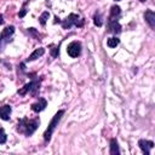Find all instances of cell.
I'll list each match as a JSON object with an SVG mask.
<instances>
[{
	"mask_svg": "<svg viewBox=\"0 0 155 155\" xmlns=\"http://www.w3.org/2000/svg\"><path fill=\"white\" fill-rule=\"evenodd\" d=\"M67 53L71 58H78L81 54V44H80V41H71L67 46Z\"/></svg>",
	"mask_w": 155,
	"mask_h": 155,
	"instance_id": "5b68a950",
	"label": "cell"
},
{
	"mask_svg": "<svg viewBox=\"0 0 155 155\" xmlns=\"http://www.w3.org/2000/svg\"><path fill=\"white\" fill-rule=\"evenodd\" d=\"M138 145H139V148H140V150H142V153L144 155H149L150 150L155 147L154 142L153 140H148V139H139L138 140Z\"/></svg>",
	"mask_w": 155,
	"mask_h": 155,
	"instance_id": "8992f818",
	"label": "cell"
},
{
	"mask_svg": "<svg viewBox=\"0 0 155 155\" xmlns=\"http://www.w3.org/2000/svg\"><path fill=\"white\" fill-rule=\"evenodd\" d=\"M120 15H121V8H120V6L113 5V6L110 7V13H109L108 19H109V21H117V18L120 17Z\"/></svg>",
	"mask_w": 155,
	"mask_h": 155,
	"instance_id": "30bf717a",
	"label": "cell"
},
{
	"mask_svg": "<svg viewBox=\"0 0 155 155\" xmlns=\"http://www.w3.org/2000/svg\"><path fill=\"white\" fill-rule=\"evenodd\" d=\"M63 115H64V110H58V111L54 114V116L52 117V120L50 121V124H48L46 131L44 132V140H45L46 143L51 140V136H52L53 131L56 130V127L58 126V124H59V121H61V119H62Z\"/></svg>",
	"mask_w": 155,
	"mask_h": 155,
	"instance_id": "7a4b0ae2",
	"label": "cell"
},
{
	"mask_svg": "<svg viewBox=\"0 0 155 155\" xmlns=\"http://www.w3.org/2000/svg\"><path fill=\"white\" fill-rule=\"evenodd\" d=\"M48 17H50L48 11H44V12L41 13V16L39 17V22H40V24H41V25H45L46 22H47V19H48Z\"/></svg>",
	"mask_w": 155,
	"mask_h": 155,
	"instance_id": "e0dca14e",
	"label": "cell"
},
{
	"mask_svg": "<svg viewBox=\"0 0 155 155\" xmlns=\"http://www.w3.org/2000/svg\"><path fill=\"white\" fill-rule=\"evenodd\" d=\"M52 47H53V48H51V54H52L53 58H56V57H58V54H59V45H58V46H53V45H52Z\"/></svg>",
	"mask_w": 155,
	"mask_h": 155,
	"instance_id": "ac0fdd59",
	"label": "cell"
},
{
	"mask_svg": "<svg viewBox=\"0 0 155 155\" xmlns=\"http://www.w3.org/2000/svg\"><path fill=\"white\" fill-rule=\"evenodd\" d=\"M144 19L151 27V29L155 31V12L151 10H147L144 12Z\"/></svg>",
	"mask_w": 155,
	"mask_h": 155,
	"instance_id": "9c48e42d",
	"label": "cell"
},
{
	"mask_svg": "<svg viewBox=\"0 0 155 155\" xmlns=\"http://www.w3.org/2000/svg\"><path fill=\"white\" fill-rule=\"evenodd\" d=\"M45 53V48L44 47H39V48H35L30 54H29V57L27 58V62H33V61H35V59H38L39 57H41L42 54Z\"/></svg>",
	"mask_w": 155,
	"mask_h": 155,
	"instance_id": "4fadbf2b",
	"label": "cell"
},
{
	"mask_svg": "<svg viewBox=\"0 0 155 155\" xmlns=\"http://www.w3.org/2000/svg\"><path fill=\"white\" fill-rule=\"evenodd\" d=\"M40 125V120L39 119H28V117H23L18 121L17 125V132L18 133H23L27 137H30L36 128Z\"/></svg>",
	"mask_w": 155,
	"mask_h": 155,
	"instance_id": "6da1fadb",
	"label": "cell"
},
{
	"mask_svg": "<svg viewBox=\"0 0 155 155\" xmlns=\"http://www.w3.org/2000/svg\"><path fill=\"white\" fill-rule=\"evenodd\" d=\"M120 44V39L117 38V36H111V38H109L108 40H107V45L109 46V47H116L117 45Z\"/></svg>",
	"mask_w": 155,
	"mask_h": 155,
	"instance_id": "2e32d148",
	"label": "cell"
},
{
	"mask_svg": "<svg viewBox=\"0 0 155 155\" xmlns=\"http://www.w3.org/2000/svg\"><path fill=\"white\" fill-rule=\"evenodd\" d=\"M0 133H1V136H0V144H5V142H6V133H5V130L4 128H1L0 130Z\"/></svg>",
	"mask_w": 155,
	"mask_h": 155,
	"instance_id": "d6986e66",
	"label": "cell"
},
{
	"mask_svg": "<svg viewBox=\"0 0 155 155\" xmlns=\"http://www.w3.org/2000/svg\"><path fill=\"white\" fill-rule=\"evenodd\" d=\"M139 1H140V2H145L147 0H139Z\"/></svg>",
	"mask_w": 155,
	"mask_h": 155,
	"instance_id": "44dd1931",
	"label": "cell"
},
{
	"mask_svg": "<svg viewBox=\"0 0 155 155\" xmlns=\"http://www.w3.org/2000/svg\"><path fill=\"white\" fill-rule=\"evenodd\" d=\"M25 13H27V8H25V7H23V8L18 12V17H19V18H22V17H24V16H25Z\"/></svg>",
	"mask_w": 155,
	"mask_h": 155,
	"instance_id": "ffe728a7",
	"label": "cell"
},
{
	"mask_svg": "<svg viewBox=\"0 0 155 155\" xmlns=\"http://www.w3.org/2000/svg\"><path fill=\"white\" fill-rule=\"evenodd\" d=\"M93 23H94V25H96V27H102V25H103L102 15H101V12H99V11L94 12V15H93Z\"/></svg>",
	"mask_w": 155,
	"mask_h": 155,
	"instance_id": "9a60e30c",
	"label": "cell"
},
{
	"mask_svg": "<svg viewBox=\"0 0 155 155\" xmlns=\"http://www.w3.org/2000/svg\"><path fill=\"white\" fill-rule=\"evenodd\" d=\"M109 153L111 155L120 154V148H119V143H117L116 138H111L110 139V150H109Z\"/></svg>",
	"mask_w": 155,
	"mask_h": 155,
	"instance_id": "5bb4252c",
	"label": "cell"
},
{
	"mask_svg": "<svg viewBox=\"0 0 155 155\" xmlns=\"http://www.w3.org/2000/svg\"><path fill=\"white\" fill-rule=\"evenodd\" d=\"M46 107H47V101H46L45 98H39L38 102H35V103L31 104V110H33L34 113H40V111H42Z\"/></svg>",
	"mask_w": 155,
	"mask_h": 155,
	"instance_id": "ba28073f",
	"label": "cell"
},
{
	"mask_svg": "<svg viewBox=\"0 0 155 155\" xmlns=\"http://www.w3.org/2000/svg\"><path fill=\"white\" fill-rule=\"evenodd\" d=\"M39 88H40V80L33 79L30 82L25 84L22 88H19V90L17 91V93H18L19 96H25V94H28V93H30V94H33V96H36Z\"/></svg>",
	"mask_w": 155,
	"mask_h": 155,
	"instance_id": "3957f363",
	"label": "cell"
},
{
	"mask_svg": "<svg viewBox=\"0 0 155 155\" xmlns=\"http://www.w3.org/2000/svg\"><path fill=\"white\" fill-rule=\"evenodd\" d=\"M107 31L114 35H119L121 33V24L117 21H109L107 23Z\"/></svg>",
	"mask_w": 155,
	"mask_h": 155,
	"instance_id": "52a82bcc",
	"label": "cell"
},
{
	"mask_svg": "<svg viewBox=\"0 0 155 155\" xmlns=\"http://www.w3.org/2000/svg\"><path fill=\"white\" fill-rule=\"evenodd\" d=\"M13 33H15V27L13 25H7V27H5L4 29H2V31H1V42L2 41H5V39H10V36L11 35H13Z\"/></svg>",
	"mask_w": 155,
	"mask_h": 155,
	"instance_id": "7c38bea8",
	"label": "cell"
},
{
	"mask_svg": "<svg viewBox=\"0 0 155 155\" xmlns=\"http://www.w3.org/2000/svg\"><path fill=\"white\" fill-rule=\"evenodd\" d=\"M11 113H12V108H11V105L5 104V105H2L1 109H0V117H1L4 121H7V120H10V115H11Z\"/></svg>",
	"mask_w": 155,
	"mask_h": 155,
	"instance_id": "8fae6325",
	"label": "cell"
},
{
	"mask_svg": "<svg viewBox=\"0 0 155 155\" xmlns=\"http://www.w3.org/2000/svg\"><path fill=\"white\" fill-rule=\"evenodd\" d=\"M84 23H85V21L81 19V18L79 17V15H76V13H70L67 18H64V19L61 22L63 29H70L73 25L80 28V27L84 25Z\"/></svg>",
	"mask_w": 155,
	"mask_h": 155,
	"instance_id": "277c9868",
	"label": "cell"
},
{
	"mask_svg": "<svg viewBox=\"0 0 155 155\" xmlns=\"http://www.w3.org/2000/svg\"><path fill=\"white\" fill-rule=\"evenodd\" d=\"M115 1H120V0H115Z\"/></svg>",
	"mask_w": 155,
	"mask_h": 155,
	"instance_id": "7402d4cb",
	"label": "cell"
}]
</instances>
